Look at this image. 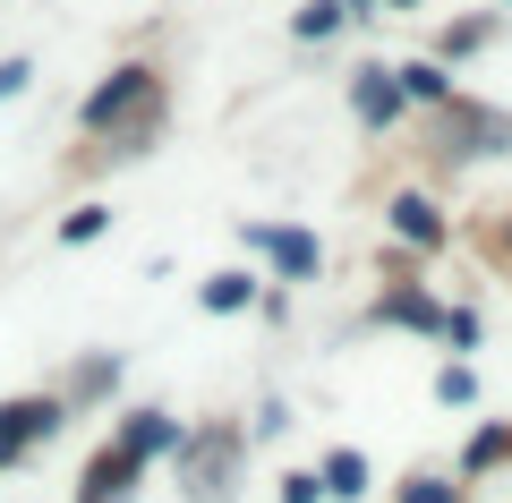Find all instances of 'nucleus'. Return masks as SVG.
<instances>
[{
    "instance_id": "nucleus-14",
    "label": "nucleus",
    "mask_w": 512,
    "mask_h": 503,
    "mask_svg": "<svg viewBox=\"0 0 512 503\" xmlns=\"http://www.w3.org/2000/svg\"><path fill=\"white\" fill-rule=\"evenodd\" d=\"M256 290H265V273L231 265V273H214V282L197 290V307H205V316H239V307H256Z\"/></svg>"
},
{
    "instance_id": "nucleus-17",
    "label": "nucleus",
    "mask_w": 512,
    "mask_h": 503,
    "mask_svg": "<svg viewBox=\"0 0 512 503\" xmlns=\"http://www.w3.org/2000/svg\"><path fill=\"white\" fill-rule=\"evenodd\" d=\"M495 35V18H453V26H444V35H436V60H444V69H453V60H470L478 52V43H487Z\"/></svg>"
},
{
    "instance_id": "nucleus-13",
    "label": "nucleus",
    "mask_w": 512,
    "mask_h": 503,
    "mask_svg": "<svg viewBox=\"0 0 512 503\" xmlns=\"http://www.w3.org/2000/svg\"><path fill=\"white\" fill-rule=\"evenodd\" d=\"M316 478H325V495H333V503H359L367 486H376V469H367V452H359V444H333L325 461H316Z\"/></svg>"
},
{
    "instance_id": "nucleus-11",
    "label": "nucleus",
    "mask_w": 512,
    "mask_h": 503,
    "mask_svg": "<svg viewBox=\"0 0 512 503\" xmlns=\"http://www.w3.org/2000/svg\"><path fill=\"white\" fill-rule=\"evenodd\" d=\"M111 393H120V350H94V359H77L69 384H60V401H69V410H94V401H111Z\"/></svg>"
},
{
    "instance_id": "nucleus-12",
    "label": "nucleus",
    "mask_w": 512,
    "mask_h": 503,
    "mask_svg": "<svg viewBox=\"0 0 512 503\" xmlns=\"http://www.w3.org/2000/svg\"><path fill=\"white\" fill-rule=\"evenodd\" d=\"M393 86H402L410 111H436V103H453V94H461L444 60H402V69H393Z\"/></svg>"
},
{
    "instance_id": "nucleus-5",
    "label": "nucleus",
    "mask_w": 512,
    "mask_h": 503,
    "mask_svg": "<svg viewBox=\"0 0 512 503\" xmlns=\"http://www.w3.org/2000/svg\"><path fill=\"white\" fill-rule=\"evenodd\" d=\"M248 248L274 265V282H316L325 273V239L299 231V222H248Z\"/></svg>"
},
{
    "instance_id": "nucleus-27",
    "label": "nucleus",
    "mask_w": 512,
    "mask_h": 503,
    "mask_svg": "<svg viewBox=\"0 0 512 503\" xmlns=\"http://www.w3.org/2000/svg\"><path fill=\"white\" fill-rule=\"evenodd\" d=\"M504 248H512V222H504Z\"/></svg>"
},
{
    "instance_id": "nucleus-19",
    "label": "nucleus",
    "mask_w": 512,
    "mask_h": 503,
    "mask_svg": "<svg viewBox=\"0 0 512 503\" xmlns=\"http://www.w3.org/2000/svg\"><path fill=\"white\" fill-rule=\"evenodd\" d=\"M436 401H444V410H470V401H478V367H470V359H453V367L436 376Z\"/></svg>"
},
{
    "instance_id": "nucleus-10",
    "label": "nucleus",
    "mask_w": 512,
    "mask_h": 503,
    "mask_svg": "<svg viewBox=\"0 0 512 503\" xmlns=\"http://www.w3.org/2000/svg\"><path fill=\"white\" fill-rule=\"evenodd\" d=\"M367 324H384V333H444V307L427 299V290H402V282H393L376 307H367Z\"/></svg>"
},
{
    "instance_id": "nucleus-4",
    "label": "nucleus",
    "mask_w": 512,
    "mask_h": 503,
    "mask_svg": "<svg viewBox=\"0 0 512 503\" xmlns=\"http://www.w3.org/2000/svg\"><path fill=\"white\" fill-rule=\"evenodd\" d=\"M60 427H69V401H60V393H18V401H0V469L35 461Z\"/></svg>"
},
{
    "instance_id": "nucleus-3",
    "label": "nucleus",
    "mask_w": 512,
    "mask_h": 503,
    "mask_svg": "<svg viewBox=\"0 0 512 503\" xmlns=\"http://www.w3.org/2000/svg\"><path fill=\"white\" fill-rule=\"evenodd\" d=\"M427 137H436L444 162H478V154H512V111L495 103H470V94H453V103L427 111Z\"/></svg>"
},
{
    "instance_id": "nucleus-15",
    "label": "nucleus",
    "mask_w": 512,
    "mask_h": 503,
    "mask_svg": "<svg viewBox=\"0 0 512 503\" xmlns=\"http://www.w3.org/2000/svg\"><path fill=\"white\" fill-rule=\"evenodd\" d=\"M512 461V418H487V427L461 444V478H487V469H504Z\"/></svg>"
},
{
    "instance_id": "nucleus-26",
    "label": "nucleus",
    "mask_w": 512,
    "mask_h": 503,
    "mask_svg": "<svg viewBox=\"0 0 512 503\" xmlns=\"http://www.w3.org/2000/svg\"><path fill=\"white\" fill-rule=\"evenodd\" d=\"M342 9H350V18H376V0H342Z\"/></svg>"
},
{
    "instance_id": "nucleus-16",
    "label": "nucleus",
    "mask_w": 512,
    "mask_h": 503,
    "mask_svg": "<svg viewBox=\"0 0 512 503\" xmlns=\"http://www.w3.org/2000/svg\"><path fill=\"white\" fill-rule=\"evenodd\" d=\"M342 26H350V9H342V0H308V9L291 18V35H299V43H333Z\"/></svg>"
},
{
    "instance_id": "nucleus-9",
    "label": "nucleus",
    "mask_w": 512,
    "mask_h": 503,
    "mask_svg": "<svg viewBox=\"0 0 512 503\" xmlns=\"http://www.w3.org/2000/svg\"><path fill=\"white\" fill-rule=\"evenodd\" d=\"M111 435H120V444L137 452V461H171L188 427H180V418H171V410H120V427H111Z\"/></svg>"
},
{
    "instance_id": "nucleus-21",
    "label": "nucleus",
    "mask_w": 512,
    "mask_h": 503,
    "mask_svg": "<svg viewBox=\"0 0 512 503\" xmlns=\"http://www.w3.org/2000/svg\"><path fill=\"white\" fill-rule=\"evenodd\" d=\"M444 342H453L461 359H470V350L487 342V324H478V307H444Z\"/></svg>"
},
{
    "instance_id": "nucleus-28",
    "label": "nucleus",
    "mask_w": 512,
    "mask_h": 503,
    "mask_svg": "<svg viewBox=\"0 0 512 503\" xmlns=\"http://www.w3.org/2000/svg\"><path fill=\"white\" fill-rule=\"evenodd\" d=\"M504 9H512V0H504Z\"/></svg>"
},
{
    "instance_id": "nucleus-25",
    "label": "nucleus",
    "mask_w": 512,
    "mask_h": 503,
    "mask_svg": "<svg viewBox=\"0 0 512 503\" xmlns=\"http://www.w3.org/2000/svg\"><path fill=\"white\" fill-rule=\"evenodd\" d=\"M393 9H419V0H376V18H393Z\"/></svg>"
},
{
    "instance_id": "nucleus-7",
    "label": "nucleus",
    "mask_w": 512,
    "mask_h": 503,
    "mask_svg": "<svg viewBox=\"0 0 512 503\" xmlns=\"http://www.w3.org/2000/svg\"><path fill=\"white\" fill-rule=\"evenodd\" d=\"M384 231L402 239V248H444V205L427 197V188H393V205H384Z\"/></svg>"
},
{
    "instance_id": "nucleus-2",
    "label": "nucleus",
    "mask_w": 512,
    "mask_h": 503,
    "mask_svg": "<svg viewBox=\"0 0 512 503\" xmlns=\"http://www.w3.org/2000/svg\"><path fill=\"white\" fill-rule=\"evenodd\" d=\"M146 111H163V77H154L146 60H120V69H103V86L77 103V128H86V137H120V128L146 120Z\"/></svg>"
},
{
    "instance_id": "nucleus-8",
    "label": "nucleus",
    "mask_w": 512,
    "mask_h": 503,
    "mask_svg": "<svg viewBox=\"0 0 512 503\" xmlns=\"http://www.w3.org/2000/svg\"><path fill=\"white\" fill-rule=\"evenodd\" d=\"M350 111H359V128H376V137H384V128H393V120L410 111L384 60H359V69H350Z\"/></svg>"
},
{
    "instance_id": "nucleus-22",
    "label": "nucleus",
    "mask_w": 512,
    "mask_h": 503,
    "mask_svg": "<svg viewBox=\"0 0 512 503\" xmlns=\"http://www.w3.org/2000/svg\"><path fill=\"white\" fill-rule=\"evenodd\" d=\"M274 495H282V503H325V478H316V469H282Z\"/></svg>"
},
{
    "instance_id": "nucleus-1",
    "label": "nucleus",
    "mask_w": 512,
    "mask_h": 503,
    "mask_svg": "<svg viewBox=\"0 0 512 503\" xmlns=\"http://www.w3.org/2000/svg\"><path fill=\"white\" fill-rule=\"evenodd\" d=\"M180 495L188 503H231L239 495V469H248V427H197L180 435Z\"/></svg>"
},
{
    "instance_id": "nucleus-24",
    "label": "nucleus",
    "mask_w": 512,
    "mask_h": 503,
    "mask_svg": "<svg viewBox=\"0 0 512 503\" xmlns=\"http://www.w3.org/2000/svg\"><path fill=\"white\" fill-rule=\"evenodd\" d=\"M291 427V410H282V401H265V410H256V427H248V444H265V435H282Z\"/></svg>"
},
{
    "instance_id": "nucleus-23",
    "label": "nucleus",
    "mask_w": 512,
    "mask_h": 503,
    "mask_svg": "<svg viewBox=\"0 0 512 503\" xmlns=\"http://www.w3.org/2000/svg\"><path fill=\"white\" fill-rule=\"evenodd\" d=\"M26 86H35V60H18V52H9V60H0V103H18Z\"/></svg>"
},
{
    "instance_id": "nucleus-20",
    "label": "nucleus",
    "mask_w": 512,
    "mask_h": 503,
    "mask_svg": "<svg viewBox=\"0 0 512 503\" xmlns=\"http://www.w3.org/2000/svg\"><path fill=\"white\" fill-rule=\"evenodd\" d=\"M393 503H461V486H453V478H427V469H410Z\"/></svg>"
},
{
    "instance_id": "nucleus-18",
    "label": "nucleus",
    "mask_w": 512,
    "mask_h": 503,
    "mask_svg": "<svg viewBox=\"0 0 512 503\" xmlns=\"http://www.w3.org/2000/svg\"><path fill=\"white\" fill-rule=\"evenodd\" d=\"M103 231H111V205H77V214H60V248H94Z\"/></svg>"
},
{
    "instance_id": "nucleus-6",
    "label": "nucleus",
    "mask_w": 512,
    "mask_h": 503,
    "mask_svg": "<svg viewBox=\"0 0 512 503\" xmlns=\"http://www.w3.org/2000/svg\"><path fill=\"white\" fill-rule=\"evenodd\" d=\"M137 486H146V461H137L120 435H103L94 461H86V478H77V503H128Z\"/></svg>"
}]
</instances>
